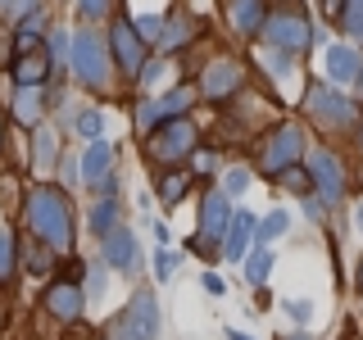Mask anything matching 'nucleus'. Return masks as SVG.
<instances>
[{
  "label": "nucleus",
  "instance_id": "nucleus-1",
  "mask_svg": "<svg viewBox=\"0 0 363 340\" xmlns=\"http://www.w3.org/2000/svg\"><path fill=\"white\" fill-rule=\"evenodd\" d=\"M28 227L41 236L50 249H68V236H73V222H68V200L64 191L55 186H37L28 196Z\"/></svg>",
  "mask_w": 363,
  "mask_h": 340
},
{
  "label": "nucleus",
  "instance_id": "nucleus-2",
  "mask_svg": "<svg viewBox=\"0 0 363 340\" xmlns=\"http://www.w3.org/2000/svg\"><path fill=\"white\" fill-rule=\"evenodd\" d=\"M68 55H73V73L82 77L86 86H105L109 82V50H105V41L96 37V32H77L73 45H68Z\"/></svg>",
  "mask_w": 363,
  "mask_h": 340
},
{
  "label": "nucleus",
  "instance_id": "nucleus-3",
  "mask_svg": "<svg viewBox=\"0 0 363 340\" xmlns=\"http://www.w3.org/2000/svg\"><path fill=\"white\" fill-rule=\"evenodd\" d=\"M155 336H159V300L155 290H136L118 317L113 340H155Z\"/></svg>",
  "mask_w": 363,
  "mask_h": 340
},
{
  "label": "nucleus",
  "instance_id": "nucleus-4",
  "mask_svg": "<svg viewBox=\"0 0 363 340\" xmlns=\"http://www.w3.org/2000/svg\"><path fill=\"white\" fill-rule=\"evenodd\" d=\"M259 32H264V41L272 50H286V55L309 50V41H313V28H309L304 14H272V18H264Z\"/></svg>",
  "mask_w": 363,
  "mask_h": 340
},
{
  "label": "nucleus",
  "instance_id": "nucleus-5",
  "mask_svg": "<svg viewBox=\"0 0 363 340\" xmlns=\"http://www.w3.org/2000/svg\"><path fill=\"white\" fill-rule=\"evenodd\" d=\"M196 145V128H191L186 118H173L164 123V128H155L150 136V159H159V164H173V159H182Z\"/></svg>",
  "mask_w": 363,
  "mask_h": 340
},
{
  "label": "nucleus",
  "instance_id": "nucleus-6",
  "mask_svg": "<svg viewBox=\"0 0 363 340\" xmlns=\"http://www.w3.org/2000/svg\"><path fill=\"white\" fill-rule=\"evenodd\" d=\"M300 154H304V132L295 128V123H286V128L272 132V141L264 150V173H286Z\"/></svg>",
  "mask_w": 363,
  "mask_h": 340
},
{
  "label": "nucleus",
  "instance_id": "nucleus-7",
  "mask_svg": "<svg viewBox=\"0 0 363 340\" xmlns=\"http://www.w3.org/2000/svg\"><path fill=\"white\" fill-rule=\"evenodd\" d=\"M309 109H313V118L323 123V128H350V123H354V105L332 86H313L309 91Z\"/></svg>",
  "mask_w": 363,
  "mask_h": 340
},
{
  "label": "nucleus",
  "instance_id": "nucleus-8",
  "mask_svg": "<svg viewBox=\"0 0 363 340\" xmlns=\"http://www.w3.org/2000/svg\"><path fill=\"white\" fill-rule=\"evenodd\" d=\"M182 109H191V86H177V91H168V96L150 100V105L136 113V128H141V132H155V128H164V123L182 118Z\"/></svg>",
  "mask_w": 363,
  "mask_h": 340
},
{
  "label": "nucleus",
  "instance_id": "nucleus-9",
  "mask_svg": "<svg viewBox=\"0 0 363 340\" xmlns=\"http://www.w3.org/2000/svg\"><path fill=\"white\" fill-rule=\"evenodd\" d=\"M309 177H313V186L323 191V200H340L345 196V168H340V159L332 150H313L309 154Z\"/></svg>",
  "mask_w": 363,
  "mask_h": 340
},
{
  "label": "nucleus",
  "instance_id": "nucleus-10",
  "mask_svg": "<svg viewBox=\"0 0 363 340\" xmlns=\"http://www.w3.org/2000/svg\"><path fill=\"white\" fill-rule=\"evenodd\" d=\"M113 55H118V68L123 73H132V77H141V68H145V41H141V32L132 28V23H113Z\"/></svg>",
  "mask_w": 363,
  "mask_h": 340
},
{
  "label": "nucleus",
  "instance_id": "nucleus-11",
  "mask_svg": "<svg viewBox=\"0 0 363 340\" xmlns=\"http://www.w3.org/2000/svg\"><path fill=\"white\" fill-rule=\"evenodd\" d=\"M105 264L113 272H136L141 268V249H136V236L128 232V227H113V232L105 236Z\"/></svg>",
  "mask_w": 363,
  "mask_h": 340
},
{
  "label": "nucleus",
  "instance_id": "nucleus-12",
  "mask_svg": "<svg viewBox=\"0 0 363 340\" xmlns=\"http://www.w3.org/2000/svg\"><path fill=\"white\" fill-rule=\"evenodd\" d=\"M232 196H227V191H209V196H204V204H200V232L209 236H227V227H232V204H227Z\"/></svg>",
  "mask_w": 363,
  "mask_h": 340
},
{
  "label": "nucleus",
  "instance_id": "nucleus-13",
  "mask_svg": "<svg viewBox=\"0 0 363 340\" xmlns=\"http://www.w3.org/2000/svg\"><path fill=\"white\" fill-rule=\"evenodd\" d=\"M236 86H241V64L236 60H213L209 68H204V82H200L204 96L223 100V96H232Z\"/></svg>",
  "mask_w": 363,
  "mask_h": 340
},
{
  "label": "nucleus",
  "instance_id": "nucleus-14",
  "mask_svg": "<svg viewBox=\"0 0 363 340\" xmlns=\"http://www.w3.org/2000/svg\"><path fill=\"white\" fill-rule=\"evenodd\" d=\"M323 64H327V77H332V82H354L363 73V55L354 45H327Z\"/></svg>",
  "mask_w": 363,
  "mask_h": 340
},
{
  "label": "nucleus",
  "instance_id": "nucleus-15",
  "mask_svg": "<svg viewBox=\"0 0 363 340\" xmlns=\"http://www.w3.org/2000/svg\"><path fill=\"white\" fill-rule=\"evenodd\" d=\"M45 309H50L55 317H82L86 295H82V286H73V281H60V286L45 290Z\"/></svg>",
  "mask_w": 363,
  "mask_h": 340
},
{
  "label": "nucleus",
  "instance_id": "nucleus-16",
  "mask_svg": "<svg viewBox=\"0 0 363 340\" xmlns=\"http://www.w3.org/2000/svg\"><path fill=\"white\" fill-rule=\"evenodd\" d=\"M50 68H55V60L45 50H28V55L14 60V82L18 86H41V77H50Z\"/></svg>",
  "mask_w": 363,
  "mask_h": 340
},
{
  "label": "nucleus",
  "instance_id": "nucleus-17",
  "mask_svg": "<svg viewBox=\"0 0 363 340\" xmlns=\"http://www.w3.org/2000/svg\"><path fill=\"white\" fill-rule=\"evenodd\" d=\"M255 213H236L232 227H227V236H223V259H245V245H250V236H255Z\"/></svg>",
  "mask_w": 363,
  "mask_h": 340
},
{
  "label": "nucleus",
  "instance_id": "nucleus-18",
  "mask_svg": "<svg viewBox=\"0 0 363 340\" xmlns=\"http://www.w3.org/2000/svg\"><path fill=\"white\" fill-rule=\"evenodd\" d=\"M109 164H113V145L91 141L86 150H82V164H77V173H82V181H105Z\"/></svg>",
  "mask_w": 363,
  "mask_h": 340
},
{
  "label": "nucleus",
  "instance_id": "nucleus-19",
  "mask_svg": "<svg viewBox=\"0 0 363 340\" xmlns=\"http://www.w3.org/2000/svg\"><path fill=\"white\" fill-rule=\"evenodd\" d=\"M32 164H37V173H50L55 159H60V136H55L50 128H37V136H32Z\"/></svg>",
  "mask_w": 363,
  "mask_h": 340
},
{
  "label": "nucleus",
  "instance_id": "nucleus-20",
  "mask_svg": "<svg viewBox=\"0 0 363 340\" xmlns=\"http://www.w3.org/2000/svg\"><path fill=\"white\" fill-rule=\"evenodd\" d=\"M191 37H196V23H191L186 14H177V18H164V37H159V45H164V50H177V45H186Z\"/></svg>",
  "mask_w": 363,
  "mask_h": 340
},
{
  "label": "nucleus",
  "instance_id": "nucleus-21",
  "mask_svg": "<svg viewBox=\"0 0 363 340\" xmlns=\"http://www.w3.org/2000/svg\"><path fill=\"white\" fill-rule=\"evenodd\" d=\"M14 118H18V123H28V128H37V118H41V86H18Z\"/></svg>",
  "mask_w": 363,
  "mask_h": 340
},
{
  "label": "nucleus",
  "instance_id": "nucleus-22",
  "mask_svg": "<svg viewBox=\"0 0 363 340\" xmlns=\"http://www.w3.org/2000/svg\"><path fill=\"white\" fill-rule=\"evenodd\" d=\"M268 272H272V249H268V245H255V249H250V259H245V277H250V286H264Z\"/></svg>",
  "mask_w": 363,
  "mask_h": 340
},
{
  "label": "nucleus",
  "instance_id": "nucleus-23",
  "mask_svg": "<svg viewBox=\"0 0 363 340\" xmlns=\"http://www.w3.org/2000/svg\"><path fill=\"white\" fill-rule=\"evenodd\" d=\"M286 227H291V213H286V209L264 213V218H259V227H255L259 245H268V241H277V236H286Z\"/></svg>",
  "mask_w": 363,
  "mask_h": 340
},
{
  "label": "nucleus",
  "instance_id": "nucleus-24",
  "mask_svg": "<svg viewBox=\"0 0 363 340\" xmlns=\"http://www.w3.org/2000/svg\"><path fill=\"white\" fill-rule=\"evenodd\" d=\"M236 28L241 32H259L264 28V0H236Z\"/></svg>",
  "mask_w": 363,
  "mask_h": 340
},
{
  "label": "nucleus",
  "instance_id": "nucleus-25",
  "mask_svg": "<svg viewBox=\"0 0 363 340\" xmlns=\"http://www.w3.org/2000/svg\"><path fill=\"white\" fill-rule=\"evenodd\" d=\"M340 28H345V37L363 41V0H345L340 5Z\"/></svg>",
  "mask_w": 363,
  "mask_h": 340
},
{
  "label": "nucleus",
  "instance_id": "nucleus-26",
  "mask_svg": "<svg viewBox=\"0 0 363 340\" xmlns=\"http://www.w3.org/2000/svg\"><path fill=\"white\" fill-rule=\"evenodd\" d=\"M77 136H86V141H100V132H105V113L100 109H86V113H77Z\"/></svg>",
  "mask_w": 363,
  "mask_h": 340
},
{
  "label": "nucleus",
  "instance_id": "nucleus-27",
  "mask_svg": "<svg viewBox=\"0 0 363 340\" xmlns=\"http://www.w3.org/2000/svg\"><path fill=\"white\" fill-rule=\"evenodd\" d=\"M113 213H118V200H100L96 209H91V227H96L100 236L113 232Z\"/></svg>",
  "mask_w": 363,
  "mask_h": 340
},
{
  "label": "nucleus",
  "instance_id": "nucleus-28",
  "mask_svg": "<svg viewBox=\"0 0 363 340\" xmlns=\"http://www.w3.org/2000/svg\"><path fill=\"white\" fill-rule=\"evenodd\" d=\"M9 272H14V236L0 227V281H5Z\"/></svg>",
  "mask_w": 363,
  "mask_h": 340
},
{
  "label": "nucleus",
  "instance_id": "nucleus-29",
  "mask_svg": "<svg viewBox=\"0 0 363 340\" xmlns=\"http://www.w3.org/2000/svg\"><path fill=\"white\" fill-rule=\"evenodd\" d=\"M132 28L141 32V41H159V37H164V18H155V14H141Z\"/></svg>",
  "mask_w": 363,
  "mask_h": 340
},
{
  "label": "nucleus",
  "instance_id": "nucleus-30",
  "mask_svg": "<svg viewBox=\"0 0 363 340\" xmlns=\"http://www.w3.org/2000/svg\"><path fill=\"white\" fill-rule=\"evenodd\" d=\"M37 32H41V14L23 18V28H18V55H28V50H32V41H37Z\"/></svg>",
  "mask_w": 363,
  "mask_h": 340
},
{
  "label": "nucleus",
  "instance_id": "nucleus-31",
  "mask_svg": "<svg viewBox=\"0 0 363 340\" xmlns=\"http://www.w3.org/2000/svg\"><path fill=\"white\" fill-rule=\"evenodd\" d=\"M223 191H227V196H245V191H250V173H245V168H232V173H227L223 177Z\"/></svg>",
  "mask_w": 363,
  "mask_h": 340
},
{
  "label": "nucleus",
  "instance_id": "nucleus-32",
  "mask_svg": "<svg viewBox=\"0 0 363 340\" xmlns=\"http://www.w3.org/2000/svg\"><path fill=\"white\" fill-rule=\"evenodd\" d=\"M182 191H186V177H182V173H173V177H164L159 196H164V204H177V200H182Z\"/></svg>",
  "mask_w": 363,
  "mask_h": 340
},
{
  "label": "nucleus",
  "instance_id": "nucleus-33",
  "mask_svg": "<svg viewBox=\"0 0 363 340\" xmlns=\"http://www.w3.org/2000/svg\"><path fill=\"white\" fill-rule=\"evenodd\" d=\"M286 313H291V322H313V304L309 300H286Z\"/></svg>",
  "mask_w": 363,
  "mask_h": 340
},
{
  "label": "nucleus",
  "instance_id": "nucleus-34",
  "mask_svg": "<svg viewBox=\"0 0 363 340\" xmlns=\"http://www.w3.org/2000/svg\"><path fill=\"white\" fill-rule=\"evenodd\" d=\"M177 249H159V254H155V272H159V277H173V268H177Z\"/></svg>",
  "mask_w": 363,
  "mask_h": 340
},
{
  "label": "nucleus",
  "instance_id": "nucleus-35",
  "mask_svg": "<svg viewBox=\"0 0 363 340\" xmlns=\"http://www.w3.org/2000/svg\"><path fill=\"white\" fill-rule=\"evenodd\" d=\"M77 9H82L86 18H105L109 14V0H77Z\"/></svg>",
  "mask_w": 363,
  "mask_h": 340
},
{
  "label": "nucleus",
  "instance_id": "nucleus-36",
  "mask_svg": "<svg viewBox=\"0 0 363 340\" xmlns=\"http://www.w3.org/2000/svg\"><path fill=\"white\" fill-rule=\"evenodd\" d=\"M32 5H37V0H0V9H5V14H14V18H18V14H28Z\"/></svg>",
  "mask_w": 363,
  "mask_h": 340
},
{
  "label": "nucleus",
  "instance_id": "nucleus-37",
  "mask_svg": "<svg viewBox=\"0 0 363 340\" xmlns=\"http://www.w3.org/2000/svg\"><path fill=\"white\" fill-rule=\"evenodd\" d=\"M309 181H313L309 173H286V186L291 191H309Z\"/></svg>",
  "mask_w": 363,
  "mask_h": 340
},
{
  "label": "nucleus",
  "instance_id": "nucleus-38",
  "mask_svg": "<svg viewBox=\"0 0 363 340\" xmlns=\"http://www.w3.org/2000/svg\"><path fill=\"white\" fill-rule=\"evenodd\" d=\"M200 281H204V290H209V295H223V290H227V286H223V277H213V272H204Z\"/></svg>",
  "mask_w": 363,
  "mask_h": 340
},
{
  "label": "nucleus",
  "instance_id": "nucleus-39",
  "mask_svg": "<svg viewBox=\"0 0 363 340\" xmlns=\"http://www.w3.org/2000/svg\"><path fill=\"white\" fill-rule=\"evenodd\" d=\"M159 73H164V64H145V68H141V82H145V86H155V77H159Z\"/></svg>",
  "mask_w": 363,
  "mask_h": 340
},
{
  "label": "nucleus",
  "instance_id": "nucleus-40",
  "mask_svg": "<svg viewBox=\"0 0 363 340\" xmlns=\"http://www.w3.org/2000/svg\"><path fill=\"white\" fill-rule=\"evenodd\" d=\"M91 295H105V272H100V268L91 272Z\"/></svg>",
  "mask_w": 363,
  "mask_h": 340
},
{
  "label": "nucleus",
  "instance_id": "nucleus-41",
  "mask_svg": "<svg viewBox=\"0 0 363 340\" xmlns=\"http://www.w3.org/2000/svg\"><path fill=\"white\" fill-rule=\"evenodd\" d=\"M50 45H55V64H60V60H64V32H55Z\"/></svg>",
  "mask_w": 363,
  "mask_h": 340
},
{
  "label": "nucleus",
  "instance_id": "nucleus-42",
  "mask_svg": "<svg viewBox=\"0 0 363 340\" xmlns=\"http://www.w3.org/2000/svg\"><path fill=\"white\" fill-rule=\"evenodd\" d=\"M354 227L363 232V200H359V209H354Z\"/></svg>",
  "mask_w": 363,
  "mask_h": 340
},
{
  "label": "nucleus",
  "instance_id": "nucleus-43",
  "mask_svg": "<svg viewBox=\"0 0 363 340\" xmlns=\"http://www.w3.org/2000/svg\"><path fill=\"white\" fill-rule=\"evenodd\" d=\"M354 82H359V91H363V73H359V77H354Z\"/></svg>",
  "mask_w": 363,
  "mask_h": 340
},
{
  "label": "nucleus",
  "instance_id": "nucleus-44",
  "mask_svg": "<svg viewBox=\"0 0 363 340\" xmlns=\"http://www.w3.org/2000/svg\"><path fill=\"white\" fill-rule=\"evenodd\" d=\"M359 281H363V268H359Z\"/></svg>",
  "mask_w": 363,
  "mask_h": 340
}]
</instances>
